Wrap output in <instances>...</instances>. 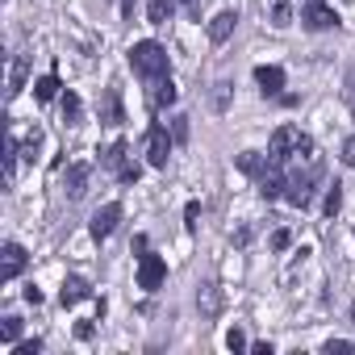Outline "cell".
Returning a JSON list of instances; mask_svg holds the SVG:
<instances>
[{"mask_svg":"<svg viewBox=\"0 0 355 355\" xmlns=\"http://www.w3.org/2000/svg\"><path fill=\"white\" fill-rule=\"evenodd\" d=\"M322 171H326V163H322V150H318V146L301 150V155L288 163V189H284L288 205L305 209V205L313 201V184L322 180Z\"/></svg>","mask_w":355,"mask_h":355,"instance_id":"6da1fadb","label":"cell"},{"mask_svg":"<svg viewBox=\"0 0 355 355\" xmlns=\"http://www.w3.org/2000/svg\"><path fill=\"white\" fill-rule=\"evenodd\" d=\"M313 146V138L309 134H301L297 125H280L276 134H272V142H268V159L272 163H280V167H288L301 150H309Z\"/></svg>","mask_w":355,"mask_h":355,"instance_id":"7a4b0ae2","label":"cell"},{"mask_svg":"<svg viewBox=\"0 0 355 355\" xmlns=\"http://www.w3.org/2000/svg\"><path fill=\"white\" fill-rule=\"evenodd\" d=\"M130 67L150 84V80H163L167 76V51L159 42H134L130 46Z\"/></svg>","mask_w":355,"mask_h":355,"instance_id":"3957f363","label":"cell"},{"mask_svg":"<svg viewBox=\"0 0 355 355\" xmlns=\"http://www.w3.org/2000/svg\"><path fill=\"white\" fill-rule=\"evenodd\" d=\"M163 280H167V263H163L155 251L142 247V255H138V288L155 293V288H163Z\"/></svg>","mask_w":355,"mask_h":355,"instance_id":"277c9868","label":"cell"},{"mask_svg":"<svg viewBox=\"0 0 355 355\" xmlns=\"http://www.w3.org/2000/svg\"><path fill=\"white\" fill-rule=\"evenodd\" d=\"M26 263H30L26 247L21 243H5V247H0V284H13L26 272Z\"/></svg>","mask_w":355,"mask_h":355,"instance_id":"5b68a950","label":"cell"},{"mask_svg":"<svg viewBox=\"0 0 355 355\" xmlns=\"http://www.w3.org/2000/svg\"><path fill=\"white\" fill-rule=\"evenodd\" d=\"M167 159H171V134H167V125H150L146 130V163L150 167H167Z\"/></svg>","mask_w":355,"mask_h":355,"instance_id":"8992f818","label":"cell"},{"mask_svg":"<svg viewBox=\"0 0 355 355\" xmlns=\"http://www.w3.org/2000/svg\"><path fill=\"white\" fill-rule=\"evenodd\" d=\"M117 222H121V205H117V201H109V205H101V209L92 214L88 230H92V239H96V243H105V239L117 230Z\"/></svg>","mask_w":355,"mask_h":355,"instance_id":"52a82bcc","label":"cell"},{"mask_svg":"<svg viewBox=\"0 0 355 355\" xmlns=\"http://www.w3.org/2000/svg\"><path fill=\"white\" fill-rule=\"evenodd\" d=\"M301 21H305L309 30H334V26H338V13H334L330 5H322V0H313V5H305Z\"/></svg>","mask_w":355,"mask_h":355,"instance_id":"ba28073f","label":"cell"},{"mask_svg":"<svg viewBox=\"0 0 355 355\" xmlns=\"http://www.w3.org/2000/svg\"><path fill=\"white\" fill-rule=\"evenodd\" d=\"M197 309H201V318H218V313H222V288H218L214 280H205V284L197 288Z\"/></svg>","mask_w":355,"mask_h":355,"instance_id":"9c48e42d","label":"cell"},{"mask_svg":"<svg viewBox=\"0 0 355 355\" xmlns=\"http://www.w3.org/2000/svg\"><path fill=\"white\" fill-rule=\"evenodd\" d=\"M88 297H92V284H88L84 276H67L63 288H59V301H63V305H80V301H88Z\"/></svg>","mask_w":355,"mask_h":355,"instance_id":"30bf717a","label":"cell"},{"mask_svg":"<svg viewBox=\"0 0 355 355\" xmlns=\"http://www.w3.org/2000/svg\"><path fill=\"white\" fill-rule=\"evenodd\" d=\"M234 26H239V13H218L214 21H209V42L214 46H222V42H230V34H234Z\"/></svg>","mask_w":355,"mask_h":355,"instance_id":"8fae6325","label":"cell"},{"mask_svg":"<svg viewBox=\"0 0 355 355\" xmlns=\"http://www.w3.org/2000/svg\"><path fill=\"white\" fill-rule=\"evenodd\" d=\"M255 84H259V92L263 96H280V88H284V71L280 67H255Z\"/></svg>","mask_w":355,"mask_h":355,"instance_id":"7c38bea8","label":"cell"},{"mask_svg":"<svg viewBox=\"0 0 355 355\" xmlns=\"http://www.w3.org/2000/svg\"><path fill=\"white\" fill-rule=\"evenodd\" d=\"M88 175H92L88 163H71V167H67V197H71V201H80V197L88 193Z\"/></svg>","mask_w":355,"mask_h":355,"instance_id":"4fadbf2b","label":"cell"},{"mask_svg":"<svg viewBox=\"0 0 355 355\" xmlns=\"http://www.w3.org/2000/svg\"><path fill=\"white\" fill-rule=\"evenodd\" d=\"M146 88H150V105H155V109H167V105H175V84H171V76H163V80H150Z\"/></svg>","mask_w":355,"mask_h":355,"instance_id":"5bb4252c","label":"cell"},{"mask_svg":"<svg viewBox=\"0 0 355 355\" xmlns=\"http://www.w3.org/2000/svg\"><path fill=\"white\" fill-rule=\"evenodd\" d=\"M105 125H121L125 121V109H121V88H109L105 92V113H101Z\"/></svg>","mask_w":355,"mask_h":355,"instance_id":"9a60e30c","label":"cell"},{"mask_svg":"<svg viewBox=\"0 0 355 355\" xmlns=\"http://www.w3.org/2000/svg\"><path fill=\"white\" fill-rule=\"evenodd\" d=\"M26 76H30V55H17L13 59V71H9V101L26 88Z\"/></svg>","mask_w":355,"mask_h":355,"instance_id":"2e32d148","label":"cell"},{"mask_svg":"<svg viewBox=\"0 0 355 355\" xmlns=\"http://www.w3.org/2000/svg\"><path fill=\"white\" fill-rule=\"evenodd\" d=\"M125 150H130V146H125V138H117V142L101 155V163H105L109 171H121V167H125Z\"/></svg>","mask_w":355,"mask_h":355,"instance_id":"e0dca14e","label":"cell"},{"mask_svg":"<svg viewBox=\"0 0 355 355\" xmlns=\"http://www.w3.org/2000/svg\"><path fill=\"white\" fill-rule=\"evenodd\" d=\"M34 96L46 105V101H55L59 96V76L51 71V76H42V80H34Z\"/></svg>","mask_w":355,"mask_h":355,"instance_id":"ac0fdd59","label":"cell"},{"mask_svg":"<svg viewBox=\"0 0 355 355\" xmlns=\"http://www.w3.org/2000/svg\"><path fill=\"white\" fill-rule=\"evenodd\" d=\"M80 117H84V101H80L76 92H67V96H63V121H67V125H80Z\"/></svg>","mask_w":355,"mask_h":355,"instance_id":"d6986e66","label":"cell"},{"mask_svg":"<svg viewBox=\"0 0 355 355\" xmlns=\"http://www.w3.org/2000/svg\"><path fill=\"white\" fill-rule=\"evenodd\" d=\"M171 9H175V0H150V9H146V17H150V26H167V17H171Z\"/></svg>","mask_w":355,"mask_h":355,"instance_id":"ffe728a7","label":"cell"},{"mask_svg":"<svg viewBox=\"0 0 355 355\" xmlns=\"http://www.w3.org/2000/svg\"><path fill=\"white\" fill-rule=\"evenodd\" d=\"M17 150H21V146H17V138L9 134V138H5V180H9V184H13V171H17Z\"/></svg>","mask_w":355,"mask_h":355,"instance_id":"44dd1931","label":"cell"},{"mask_svg":"<svg viewBox=\"0 0 355 355\" xmlns=\"http://www.w3.org/2000/svg\"><path fill=\"white\" fill-rule=\"evenodd\" d=\"M239 167H243L247 175H255V180H259V175H263V167H268V163H263V159H259L255 150H243V155H239Z\"/></svg>","mask_w":355,"mask_h":355,"instance_id":"7402d4cb","label":"cell"},{"mask_svg":"<svg viewBox=\"0 0 355 355\" xmlns=\"http://www.w3.org/2000/svg\"><path fill=\"white\" fill-rule=\"evenodd\" d=\"M338 205H343V184L334 180V184L326 189V218H334V214H338Z\"/></svg>","mask_w":355,"mask_h":355,"instance_id":"603a6c76","label":"cell"},{"mask_svg":"<svg viewBox=\"0 0 355 355\" xmlns=\"http://www.w3.org/2000/svg\"><path fill=\"white\" fill-rule=\"evenodd\" d=\"M0 338H5V343H17V338H21V318H5V322H0Z\"/></svg>","mask_w":355,"mask_h":355,"instance_id":"cb8c5ba5","label":"cell"},{"mask_svg":"<svg viewBox=\"0 0 355 355\" xmlns=\"http://www.w3.org/2000/svg\"><path fill=\"white\" fill-rule=\"evenodd\" d=\"M288 21H293V9L284 0H272V26H288Z\"/></svg>","mask_w":355,"mask_h":355,"instance_id":"d4e9b609","label":"cell"},{"mask_svg":"<svg viewBox=\"0 0 355 355\" xmlns=\"http://www.w3.org/2000/svg\"><path fill=\"white\" fill-rule=\"evenodd\" d=\"M322 351H326V355H355V343H347V338H330Z\"/></svg>","mask_w":355,"mask_h":355,"instance_id":"484cf974","label":"cell"},{"mask_svg":"<svg viewBox=\"0 0 355 355\" xmlns=\"http://www.w3.org/2000/svg\"><path fill=\"white\" fill-rule=\"evenodd\" d=\"M197 218H201V205H197V201H189V205H184V230H189V234L197 230Z\"/></svg>","mask_w":355,"mask_h":355,"instance_id":"4316f807","label":"cell"},{"mask_svg":"<svg viewBox=\"0 0 355 355\" xmlns=\"http://www.w3.org/2000/svg\"><path fill=\"white\" fill-rule=\"evenodd\" d=\"M138 175H142V167H138V163H125V167L117 171V180H121V184H138Z\"/></svg>","mask_w":355,"mask_h":355,"instance_id":"83f0119b","label":"cell"},{"mask_svg":"<svg viewBox=\"0 0 355 355\" xmlns=\"http://www.w3.org/2000/svg\"><path fill=\"white\" fill-rule=\"evenodd\" d=\"M226 347H230V351H247V334H243V330L234 326V330L226 334Z\"/></svg>","mask_w":355,"mask_h":355,"instance_id":"f1b7e54d","label":"cell"},{"mask_svg":"<svg viewBox=\"0 0 355 355\" xmlns=\"http://www.w3.org/2000/svg\"><path fill=\"white\" fill-rule=\"evenodd\" d=\"M171 138H175V142L189 138V117H175V121H171Z\"/></svg>","mask_w":355,"mask_h":355,"instance_id":"f546056e","label":"cell"},{"mask_svg":"<svg viewBox=\"0 0 355 355\" xmlns=\"http://www.w3.org/2000/svg\"><path fill=\"white\" fill-rule=\"evenodd\" d=\"M288 243H293L288 230H276V234H272V251H288Z\"/></svg>","mask_w":355,"mask_h":355,"instance_id":"4dcf8cb0","label":"cell"},{"mask_svg":"<svg viewBox=\"0 0 355 355\" xmlns=\"http://www.w3.org/2000/svg\"><path fill=\"white\" fill-rule=\"evenodd\" d=\"M42 351V338H26V343H17V355H38Z\"/></svg>","mask_w":355,"mask_h":355,"instance_id":"1f68e13d","label":"cell"},{"mask_svg":"<svg viewBox=\"0 0 355 355\" xmlns=\"http://www.w3.org/2000/svg\"><path fill=\"white\" fill-rule=\"evenodd\" d=\"M343 159L355 167V138H347V142H343Z\"/></svg>","mask_w":355,"mask_h":355,"instance_id":"d6a6232c","label":"cell"},{"mask_svg":"<svg viewBox=\"0 0 355 355\" xmlns=\"http://www.w3.org/2000/svg\"><path fill=\"white\" fill-rule=\"evenodd\" d=\"M247 243H251V230H247V226H243V230H239V234H234V247H247Z\"/></svg>","mask_w":355,"mask_h":355,"instance_id":"836d02e7","label":"cell"},{"mask_svg":"<svg viewBox=\"0 0 355 355\" xmlns=\"http://www.w3.org/2000/svg\"><path fill=\"white\" fill-rule=\"evenodd\" d=\"M26 301H30V305H42V293H38V288L30 284V288H26Z\"/></svg>","mask_w":355,"mask_h":355,"instance_id":"e575fe53","label":"cell"},{"mask_svg":"<svg viewBox=\"0 0 355 355\" xmlns=\"http://www.w3.org/2000/svg\"><path fill=\"white\" fill-rule=\"evenodd\" d=\"M121 17H134V0H121Z\"/></svg>","mask_w":355,"mask_h":355,"instance_id":"d590c367","label":"cell"},{"mask_svg":"<svg viewBox=\"0 0 355 355\" xmlns=\"http://www.w3.org/2000/svg\"><path fill=\"white\" fill-rule=\"evenodd\" d=\"M184 5H189V9H197V0H184Z\"/></svg>","mask_w":355,"mask_h":355,"instance_id":"8d00e7d4","label":"cell"},{"mask_svg":"<svg viewBox=\"0 0 355 355\" xmlns=\"http://www.w3.org/2000/svg\"><path fill=\"white\" fill-rule=\"evenodd\" d=\"M351 322H355V305H351Z\"/></svg>","mask_w":355,"mask_h":355,"instance_id":"74e56055","label":"cell"},{"mask_svg":"<svg viewBox=\"0 0 355 355\" xmlns=\"http://www.w3.org/2000/svg\"><path fill=\"white\" fill-rule=\"evenodd\" d=\"M301 5H313V0H301Z\"/></svg>","mask_w":355,"mask_h":355,"instance_id":"f35d334b","label":"cell"}]
</instances>
